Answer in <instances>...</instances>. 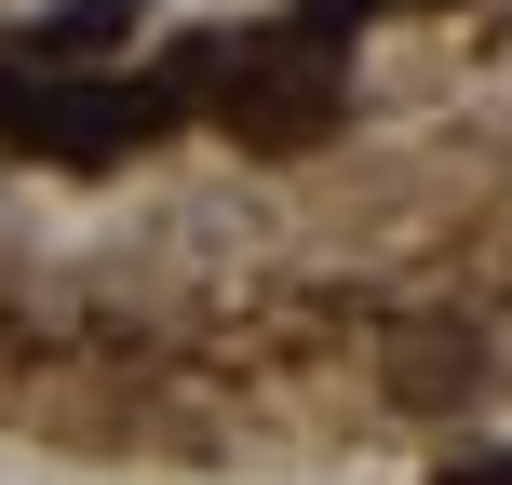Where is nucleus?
Returning <instances> with one entry per match:
<instances>
[{"label":"nucleus","instance_id":"2","mask_svg":"<svg viewBox=\"0 0 512 485\" xmlns=\"http://www.w3.org/2000/svg\"><path fill=\"white\" fill-rule=\"evenodd\" d=\"M189 95L216 108V122L243 135V149H270V162H297V149H324L337 122H351V54L324 41V27H256V41H203V68H189Z\"/></svg>","mask_w":512,"mask_h":485},{"label":"nucleus","instance_id":"6","mask_svg":"<svg viewBox=\"0 0 512 485\" xmlns=\"http://www.w3.org/2000/svg\"><path fill=\"white\" fill-rule=\"evenodd\" d=\"M418 14H445V0H418Z\"/></svg>","mask_w":512,"mask_h":485},{"label":"nucleus","instance_id":"5","mask_svg":"<svg viewBox=\"0 0 512 485\" xmlns=\"http://www.w3.org/2000/svg\"><path fill=\"white\" fill-rule=\"evenodd\" d=\"M459 485H512V459H486V472H459Z\"/></svg>","mask_w":512,"mask_h":485},{"label":"nucleus","instance_id":"3","mask_svg":"<svg viewBox=\"0 0 512 485\" xmlns=\"http://www.w3.org/2000/svg\"><path fill=\"white\" fill-rule=\"evenodd\" d=\"M122 27H135V0H68V14H41V27H27V54H108Z\"/></svg>","mask_w":512,"mask_h":485},{"label":"nucleus","instance_id":"4","mask_svg":"<svg viewBox=\"0 0 512 485\" xmlns=\"http://www.w3.org/2000/svg\"><path fill=\"white\" fill-rule=\"evenodd\" d=\"M364 14H391V0H297V27H324V41H351Z\"/></svg>","mask_w":512,"mask_h":485},{"label":"nucleus","instance_id":"1","mask_svg":"<svg viewBox=\"0 0 512 485\" xmlns=\"http://www.w3.org/2000/svg\"><path fill=\"white\" fill-rule=\"evenodd\" d=\"M189 68H203V41L176 54V68H68V54H27L0 41V149H41V162H122L149 149L162 122L189 108Z\"/></svg>","mask_w":512,"mask_h":485}]
</instances>
